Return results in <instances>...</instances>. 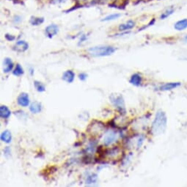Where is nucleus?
Segmentation results:
<instances>
[{
	"label": "nucleus",
	"mask_w": 187,
	"mask_h": 187,
	"mask_svg": "<svg viewBox=\"0 0 187 187\" xmlns=\"http://www.w3.org/2000/svg\"><path fill=\"white\" fill-rule=\"evenodd\" d=\"M167 124V118L165 112L162 110H158L156 114L151 126L152 133L154 136L162 134L166 130Z\"/></svg>",
	"instance_id": "f257e3e1"
},
{
	"label": "nucleus",
	"mask_w": 187,
	"mask_h": 187,
	"mask_svg": "<svg viewBox=\"0 0 187 187\" xmlns=\"http://www.w3.org/2000/svg\"><path fill=\"white\" fill-rule=\"evenodd\" d=\"M116 48L111 46H98L90 47L88 51L91 56L95 57L110 56L115 52Z\"/></svg>",
	"instance_id": "f03ea898"
},
{
	"label": "nucleus",
	"mask_w": 187,
	"mask_h": 187,
	"mask_svg": "<svg viewBox=\"0 0 187 187\" xmlns=\"http://www.w3.org/2000/svg\"><path fill=\"white\" fill-rule=\"evenodd\" d=\"M109 99H110L112 105L116 108L117 110L120 112V114H122V115H125V114L126 113L125 101L122 95H112L110 97H109Z\"/></svg>",
	"instance_id": "7ed1b4c3"
},
{
	"label": "nucleus",
	"mask_w": 187,
	"mask_h": 187,
	"mask_svg": "<svg viewBox=\"0 0 187 187\" xmlns=\"http://www.w3.org/2000/svg\"><path fill=\"white\" fill-rule=\"evenodd\" d=\"M118 139L117 132L113 130H109L104 136L103 144L105 146H109L115 143Z\"/></svg>",
	"instance_id": "20e7f679"
},
{
	"label": "nucleus",
	"mask_w": 187,
	"mask_h": 187,
	"mask_svg": "<svg viewBox=\"0 0 187 187\" xmlns=\"http://www.w3.org/2000/svg\"><path fill=\"white\" fill-rule=\"evenodd\" d=\"M17 103L22 107H26L30 105L29 94L26 92H22L17 98Z\"/></svg>",
	"instance_id": "39448f33"
},
{
	"label": "nucleus",
	"mask_w": 187,
	"mask_h": 187,
	"mask_svg": "<svg viewBox=\"0 0 187 187\" xmlns=\"http://www.w3.org/2000/svg\"><path fill=\"white\" fill-rule=\"evenodd\" d=\"M59 32V27L56 24H51L45 29V35L49 38H52Z\"/></svg>",
	"instance_id": "423d86ee"
},
{
	"label": "nucleus",
	"mask_w": 187,
	"mask_h": 187,
	"mask_svg": "<svg viewBox=\"0 0 187 187\" xmlns=\"http://www.w3.org/2000/svg\"><path fill=\"white\" fill-rule=\"evenodd\" d=\"M28 49H29V44L25 40L17 41L13 48V49L17 52H24Z\"/></svg>",
	"instance_id": "0eeeda50"
},
{
	"label": "nucleus",
	"mask_w": 187,
	"mask_h": 187,
	"mask_svg": "<svg viewBox=\"0 0 187 187\" xmlns=\"http://www.w3.org/2000/svg\"><path fill=\"white\" fill-rule=\"evenodd\" d=\"M75 73L74 71H71V70H67V71H65L63 73V76H62V79L65 81V82L71 84V83L74 82V79H75Z\"/></svg>",
	"instance_id": "6e6552de"
},
{
	"label": "nucleus",
	"mask_w": 187,
	"mask_h": 187,
	"mask_svg": "<svg viewBox=\"0 0 187 187\" xmlns=\"http://www.w3.org/2000/svg\"><path fill=\"white\" fill-rule=\"evenodd\" d=\"M181 85V82H168L162 84L159 88V90L161 91H169L175 89Z\"/></svg>",
	"instance_id": "1a4fd4ad"
},
{
	"label": "nucleus",
	"mask_w": 187,
	"mask_h": 187,
	"mask_svg": "<svg viewBox=\"0 0 187 187\" xmlns=\"http://www.w3.org/2000/svg\"><path fill=\"white\" fill-rule=\"evenodd\" d=\"M142 81H143V77H142L141 74H138V73L133 74L129 79V83L136 87L140 86Z\"/></svg>",
	"instance_id": "9d476101"
},
{
	"label": "nucleus",
	"mask_w": 187,
	"mask_h": 187,
	"mask_svg": "<svg viewBox=\"0 0 187 187\" xmlns=\"http://www.w3.org/2000/svg\"><path fill=\"white\" fill-rule=\"evenodd\" d=\"M3 65V72L5 73V74H8V73L12 71L13 69L14 64L13 63L12 60L10 58H9V57H6V58L4 59Z\"/></svg>",
	"instance_id": "9b49d317"
},
{
	"label": "nucleus",
	"mask_w": 187,
	"mask_h": 187,
	"mask_svg": "<svg viewBox=\"0 0 187 187\" xmlns=\"http://www.w3.org/2000/svg\"><path fill=\"white\" fill-rule=\"evenodd\" d=\"M42 109H43L42 104L38 101H34L29 105V111L32 114L40 113V112H41Z\"/></svg>",
	"instance_id": "f8f14e48"
},
{
	"label": "nucleus",
	"mask_w": 187,
	"mask_h": 187,
	"mask_svg": "<svg viewBox=\"0 0 187 187\" xmlns=\"http://www.w3.org/2000/svg\"><path fill=\"white\" fill-rule=\"evenodd\" d=\"M0 138L2 142L7 144H10L12 141V133H11L10 131L5 130L1 133Z\"/></svg>",
	"instance_id": "ddd939ff"
},
{
	"label": "nucleus",
	"mask_w": 187,
	"mask_h": 187,
	"mask_svg": "<svg viewBox=\"0 0 187 187\" xmlns=\"http://www.w3.org/2000/svg\"><path fill=\"white\" fill-rule=\"evenodd\" d=\"M11 115V111L10 110L9 108L7 106H5V105H2L0 106V117L2 118V119H8L10 118Z\"/></svg>",
	"instance_id": "4468645a"
},
{
	"label": "nucleus",
	"mask_w": 187,
	"mask_h": 187,
	"mask_svg": "<svg viewBox=\"0 0 187 187\" xmlns=\"http://www.w3.org/2000/svg\"><path fill=\"white\" fill-rule=\"evenodd\" d=\"M135 26V22H133L131 20H129L128 22H126V23L121 24L119 26V30L120 32H124V31L129 30V29H131L132 28H133V26Z\"/></svg>",
	"instance_id": "2eb2a0df"
},
{
	"label": "nucleus",
	"mask_w": 187,
	"mask_h": 187,
	"mask_svg": "<svg viewBox=\"0 0 187 187\" xmlns=\"http://www.w3.org/2000/svg\"><path fill=\"white\" fill-rule=\"evenodd\" d=\"M174 28L177 31H183L187 28V19H181L178 21L174 25Z\"/></svg>",
	"instance_id": "dca6fc26"
},
{
	"label": "nucleus",
	"mask_w": 187,
	"mask_h": 187,
	"mask_svg": "<svg viewBox=\"0 0 187 187\" xmlns=\"http://www.w3.org/2000/svg\"><path fill=\"white\" fill-rule=\"evenodd\" d=\"M24 70L22 67V66L19 63H17L16 65H15V67L14 68L13 71V74L18 77L24 75Z\"/></svg>",
	"instance_id": "f3484780"
},
{
	"label": "nucleus",
	"mask_w": 187,
	"mask_h": 187,
	"mask_svg": "<svg viewBox=\"0 0 187 187\" xmlns=\"http://www.w3.org/2000/svg\"><path fill=\"white\" fill-rule=\"evenodd\" d=\"M33 83H34V87H35V90L38 91V92H44V91H46V86H45L44 84H43L42 82L35 80V81H34Z\"/></svg>",
	"instance_id": "a211bd4d"
},
{
	"label": "nucleus",
	"mask_w": 187,
	"mask_h": 187,
	"mask_svg": "<svg viewBox=\"0 0 187 187\" xmlns=\"http://www.w3.org/2000/svg\"><path fill=\"white\" fill-rule=\"evenodd\" d=\"M98 181V175L97 174L92 173L88 175L86 178V184H94Z\"/></svg>",
	"instance_id": "6ab92c4d"
},
{
	"label": "nucleus",
	"mask_w": 187,
	"mask_h": 187,
	"mask_svg": "<svg viewBox=\"0 0 187 187\" xmlns=\"http://www.w3.org/2000/svg\"><path fill=\"white\" fill-rule=\"evenodd\" d=\"M44 22L43 18H39V17H32L30 19V24L33 26H38L42 24Z\"/></svg>",
	"instance_id": "aec40b11"
},
{
	"label": "nucleus",
	"mask_w": 187,
	"mask_h": 187,
	"mask_svg": "<svg viewBox=\"0 0 187 187\" xmlns=\"http://www.w3.org/2000/svg\"><path fill=\"white\" fill-rule=\"evenodd\" d=\"M174 11H175V10H174L173 8H168V9H167L164 12H163L162 13H161V16H160V19L162 20V19H167V18H168L169 16H170V15L173 13Z\"/></svg>",
	"instance_id": "412c9836"
},
{
	"label": "nucleus",
	"mask_w": 187,
	"mask_h": 187,
	"mask_svg": "<svg viewBox=\"0 0 187 187\" xmlns=\"http://www.w3.org/2000/svg\"><path fill=\"white\" fill-rule=\"evenodd\" d=\"M120 14L119 13H114V14H111V15H107L106 17H105L104 19H102L103 22H109V21H113L115 20V19H117L118 18H120Z\"/></svg>",
	"instance_id": "4be33fe9"
},
{
	"label": "nucleus",
	"mask_w": 187,
	"mask_h": 187,
	"mask_svg": "<svg viewBox=\"0 0 187 187\" xmlns=\"http://www.w3.org/2000/svg\"><path fill=\"white\" fill-rule=\"evenodd\" d=\"M4 156L6 158H10L11 157V149L9 147H5L3 150Z\"/></svg>",
	"instance_id": "5701e85b"
},
{
	"label": "nucleus",
	"mask_w": 187,
	"mask_h": 187,
	"mask_svg": "<svg viewBox=\"0 0 187 187\" xmlns=\"http://www.w3.org/2000/svg\"><path fill=\"white\" fill-rule=\"evenodd\" d=\"M88 75L86 74V73H80L78 76L79 79L81 81H85V80L88 79Z\"/></svg>",
	"instance_id": "b1692460"
},
{
	"label": "nucleus",
	"mask_w": 187,
	"mask_h": 187,
	"mask_svg": "<svg viewBox=\"0 0 187 187\" xmlns=\"http://www.w3.org/2000/svg\"><path fill=\"white\" fill-rule=\"evenodd\" d=\"M95 144H96V143H94V142H91V143H90L89 145H88V148H87V150L89 152H91V153H92V152H93L94 150H95Z\"/></svg>",
	"instance_id": "393cba45"
},
{
	"label": "nucleus",
	"mask_w": 187,
	"mask_h": 187,
	"mask_svg": "<svg viewBox=\"0 0 187 187\" xmlns=\"http://www.w3.org/2000/svg\"><path fill=\"white\" fill-rule=\"evenodd\" d=\"M144 140H145L144 136H143V135H142L141 137H140V138H139V140H138V142H137V148H140V147H141L142 145H143V141H144Z\"/></svg>",
	"instance_id": "a878e982"
},
{
	"label": "nucleus",
	"mask_w": 187,
	"mask_h": 187,
	"mask_svg": "<svg viewBox=\"0 0 187 187\" xmlns=\"http://www.w3.org/2000/svg\"><path fill=\"white\" fill-rule=\"evenodd\" d=\"M5 38H6L8 40H9V41H13V40H15V36L11 35H10V34H6V35H5Z\"/></svg>",
	"instance_id": "bb28decb"
},
{
	"label": "nucleus",
	"mask_w": 187,
	"mask_h": 187,
	"mask_svg": "<svg viewBox=\"0 0 187 187\" xmlns=\"http://www.w3.org/2000/svg\"><path fill=\"white\" fill-rule=\"evenodd\" d=\"M21 21H22V19H21L19 16H15V18H14V22H15V23H19Z\"/></svg>",
	"instance_id": "cd10ccee"
},
{
	"label": "nucleus",
	"mask_w": 187,
	"mask_h": 187,
	"mask_svg": "<svg viewBox=\"0 0 187 187\" xmlns=\"http://www.w3.org/2000/svg\"><path fill=\"white\" fill-rule=\"evenodd\" d=\"M87 40V37L85 35H82L81 36V38H80V42L81 43H82V42L85 41V40Z\"/></svg>",
	"instance_id": "c85d7f7f"
},
{
	"label": "nucleus",
	"mask_w": 187,
	"mask_h": 187,
	"mask_svg": "<svg viewBox=\"0 0 187 187\" xmlns=\"http://www.w3.org/2000/svg\"><path fill=\"white\" fill-rule=\"evenodd\" d=\"M65 1V0H51V2H54V3H59V2H62Z\"/></svg>",
	"instance_id": "c756f323"
},
{
	"label": "nucleus",
	"mask_w": 187,
	"mask_h": 187,
	"mask_svg": "<svg viewBox=\"0 0 187 187\" xmlns=\"http://www.w3.org/2000/svg\"><path fill=\"white\" fill-rule=\"evenodd\" d=\"M29 73H30V74L32 76L33 75V74H34V68H33V67H29Z\"/></svg>",
	"instance_id": "7c9ffc66"
}]
</instances>
